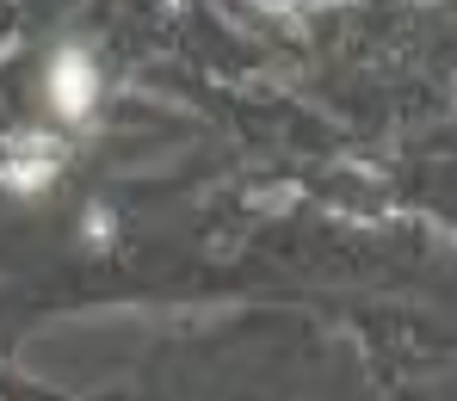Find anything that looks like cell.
Returning <instances> with one entry per match:
<instances>
[{"label":"cell","instance_id":"obj_1","mask_svg":"<svg viewBox=\"0 0 457 401\" xmlns=\"http://www.w3.org/2000/svg\"><path fill=\"white\" fill-rule=\"evenodd\" d=\"M50 105H56L69 124L99 105V75H93V62H87L80 50H62V56H56V69H50Z\"/></svg>","mask_w":457,"mask_h":401},{"label":"cell","instance_id":"obj_2","mask_svg":"<svg viewBox=\"0 0 457 401\" xmlns=\"http://www.w3.org/2000/svg\"><path fill=\"white\" fill-rule=\"evenodd\" d=\"M25 149H31V155L19 160V167H6V179H12L19 192H37V185L56 173V155H50V143H44V136H25Z\"/></svg>","mask_w":457,"mask_h":401}]
</instances>
